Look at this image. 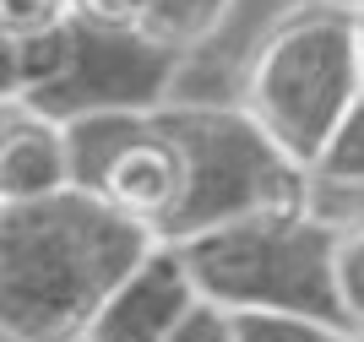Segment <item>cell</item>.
Wrapping results in <instances>:
<instances>
[{"label": "cell", "mask_w": 364, "mask_h": 342, "mask_svg": "<svg viewBox=\"0 0 364 342\" xmlns=\"http://www.w3.org/2000/svg\"><path fill=\"white\" fill-rule=\"evenodd\" d=\"M234 331H240V342H359L353 326L294 310H234Z\"/></svg>", "instance_id": "8fae6325"}, {"label": "cell", "mask_w": 364, "mask_h": 342, "mask_svg": "<svg viewBox=\"0 0 364 342\" xmlns=\"http://www.w3.org/2000/svg\"><path fill=\"white\" fill-rule=\"evenodd\" d=\"M316 185H337V191H364V92L332 131L326 152L316 158Z\"/></svg>", "instance_id": "7c38bea8"}, {"label": "cell", "mask_w": 364, "mask_h": 342, "mask_svg": "<svg viewBox=\"0 0 364 342\" xmlns=\"http://www.w3.org/2000/svg\"><path fill=\"white\" fill-rule=\"evenodd\" d=\"M158 228L60 191L0 207V331L22 342H82L109 294L158 250Z\"/></svg>", "instance_id": "6da1fadb"}, {"label": "cell", "mask_w": 364, "mask_h": 342, "mask_svg": "<svg viewBox=\"0 0 364 342\" xmlns=\"http://www.w3.org/2000/svg\"><path fill=\"white\" fill-rule=\"evenodd\" d=\"M174 71H180V55L152 44L147 33L98 28V22L71 16V71L22 104L60 125L82 114H152L168 104Z\"/></svg>", "instance_id": "8992f818"}, {"label": "cell", "mask_w": 364, "mask_h": 342, "mask_svg": "<svg viewBox=\"0 0 364 342\" xmlns=\"http://www.w3.org/2000/svg\"><path fill=\"white\" fill-rule=\"evenodd\" d=\"M359 49H364V6H359Z\"/></svg>", "instance_id": "e0dca14e"}, {"label": "cell", "mask_w": 364, "mask_h": 342, "mask_svg": "<svg viewBox=\"0 0 364 342\" xmlns=\"http://www.w3.org/2000/svg\"><path fill=\"white\" fill-rule=\"evenodd\" d=\"M82 22H98V28H136L141 0H71Z\"/></svg>", "instance_id": "2e32d148"}, {"label": "cell", "mask_w": 364, "mask_h": 342, "mask_svg": "<svg viewBox=\"0 0 364 342\" xmlns=\"http://www.w3.org/2000/svg\"><path fill=\"white\" fill-rule=\"evenodd\" d=\"M359 6H364V0H359Z\"/></svg>", "instance_id": "ac0fdd59"}, {"label": "cell", "mask_w": 364, "mask_h": 342, "mask_svg": "<svg viewBox=\"0 0 364 342\" xmlns=\"http://www.w3.org/2000/svg\"><path fill=\"white\" fill-rule=\"evenodd\" d=\"M71 136L76 191H92L114 212L147 228H164L185 191V158L174 136L152 114H82L65 125Z\"/></svg>", "instance_id": "5b68a950"}, {"label": "cell", "mask_w": 364, "mask_h": 342, "mask_svg": "<svg viewBox=\"0 0 364 342\" xmlns=\"http://www.w3.org/2000/svg\"><path fill=\"white\" fill-rule=\"evenodd\" d=\"M201 299L223 310H294L348 326L337 299V228L321 212L245 218L180 245Z\"/></svg>", "instance_id": "277c9868"}, {"label": "cell", "mask_w": 364, "mask_h": 342, "mask_svg": "<svg viewBox=\"0 0 364 342\" xmlns=\"http://www.w3.org/2000/svg\"><path fill=\"white\" fill-rule=\"evenodd\" d=\"M168 342H240V331H234V310H223V304H213V299H201L196 310L174 326Z\"/></svg>", "instance_id": "9a60e30c"}, {"label": "cell", "mask_w": 364, "mask_h": 342, "mask_svg": "<svg viewBox=\"0 0 364 342\" xmlns=\"http://www.w3.org/2000/svg\"><path fill=\"white\" fill-rule=\"evenodd\" d=\"M71 16H76L71 0H0V33L60 28V22H71Z\"/></svg>", "instance_id": "5bb4252c"}, {"label": "cell", "mask_w": 364, "mask_h": 342, "mask_svg": "<svg viewBox=\"0 0 364 342\" xmlns=\"http://www.w3.org/2000/svg\"><path fill=\"white\" fill-rule=\"evenodd\" d=\"M228 6H234V0H141L136 33H147L152 44L185 55V49L207 44V38L223 28Z\"/></svg>", "instance_id": "30bf717a"}, {"label": "cell", "mask_w": 364, "mask_h": 342, "mask_svg": "<svg viewBox=\"0 0 364 342\" xmlns=\"http://www.w3.org/2000/svg\"><path fill=\"white\" fill-rule=\"evenodd\" d=\"M71 136L60 119L38 114L28 104H6L0 125V207L16 201H49L71 191Z\"/></svg>", "instance_id": "ba28073f"}, {"label": "cell", "mask_w": 364, "mask_h": 342, "mask_svg": "<svg viewBox=\"0 0 364 342\" xmlns=\"http://www.w3.org/2000/svg\"><path fill=\"white\" fill-rule=\"evenodd\" d=\"M337 299H343V315H348V326L364 337V218L337 228Z\"/></svg>", "instance_id": "4fadbf2b"}, {"label": "cell", "mask_w": 364, "mask_h": 342, "mask_svg": "<svg viewBox=\"0 0 364 342\" xmlns=\"http://www.w3.org/2000/svg\"><path fill=\"white\" fill-rule=\"evenodd\" d=\"M201 304V288L185 267L180 245H158L131 277H125L82 342H168L174 326Z\"/></svg>", "instance_id": "52a82bcc"}, {"label": "cell", "mask_w": 364, "mask_h": 342, "mask_svg": "<svg viewBox=\"0 0 364 342\" xmlns=\"http://www.w3.org/2000/svg\"><path fill=\"white\" fill-rule=\"evenodd\" d=\"M158 125L185 158V191L158 239L185 245L245 218L316 212V169L299 164L245 104H164Z\"/></svg>", "instance_id": "7a4b0ae2"}, {"label": "cell", "mask_w": 364, "mask_h": 342, "mask_svg": "<svg viewBox=\"0 0 364 342\" xmlns=\"http://www.w3.org/2000/svg\"><path fill=\"white\" fill-rule=\"evenodd\" d=\"M71 71V22L38 33H0V92L6 104H22L33 92L55 87Z\"/></svg>", "instance_id": "9c48e42d"}, {"label": "cell", "mask_w": 364, "mask_h": 342, "mask_svg": "<svg viewBox=\"0 0 364 342\" xmlns=\"http://www.w3.org/2000/svg\"><path fill=\"white\" fill-rule=\"evenodd\" d=\"M364 92L359 11L348 6H304L267 33L245 71V109L316 169L332 131Z\"/></svg>", "instance_id": "3957f363"}]
</instances>
